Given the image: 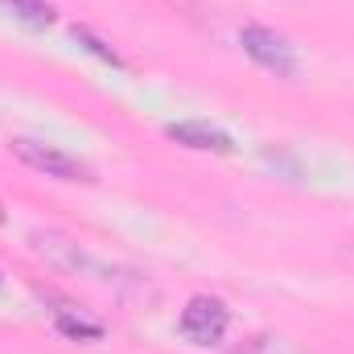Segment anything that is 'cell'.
Returning <instances> with one entry per match:
<instances>
[{
  "mask_svg": "<svg viewBox=\"0 0 354 354\" xmlns=\"http://www.w3.org/2000/svg\"><path fill=\"white\" fill-rule=\"evenodd\" d=\"M33 252L46 256L50 264L62 268V272H75V276H91V280H103V284H115V280H120L115 268L99 264L95 256H87L79 243H71V239L58 235V231H33Z\"/></svg>",
  "mask_w": 354,
  "mask_h": 354,
  "instance_id": "1",
  "label": "cell"
},
{
  "mask_svg": "<svg viewBox=\"0 0 354 354\" xmlns=\"http://www.w3.org/2000/svg\"><path fill=\"white\" fill-rule=\"evenodd\" d=\"M8 153H12L17 161H25L29 169L46 174V177H58V181H91L87 165H83L79 157H71V153L54 149V145L29 140V136H17V140H8Z\"/></svg>",
  "mask_w": 354,
  "mask_h": 354,
  "instance_id": "2",
  "label": "cell"
},
{
  "mask_svg": "<svg viewBox=\"0 0 354 354\" xmlns=\"http://www.w3.org/2000/svg\"><path fill=\"white\" fill-rule=\"evenodd\" d=\"M227 305L218 301V297H189L185 301V309H181V334L194 342V346H214V342H223V334H227Z\"/></svg>",
  "mask_w": 354,
  "mask_h": 354,
  "instance_id": "3",
  "label": "cell"
},
{
  "mask_svg": "<svg viewBox=\"0 0 354 354\" xmlns=\"http://www.w3.org/2000/svg\"><path fill=\"white\" fill-rule=\"evenodd\" d=\"M239 41H243V50H248V58L260 62L264 71L280 75V79H297V54H292V46H288L280 33H272L264 25H243Z\"/></svg>",
  "mask_w": 354,
  "mask_h": 354,
  "instance_id": "4",
  "label": "cell"
},
{
  "mask_svg": "<svg viewBox=\"0 0 354 354\" xmlns=\"http://www.w3.org/2000/svg\"><path fill=\"white\" fill-rule=\"evenodd\" d=\"M165 136L177 140V145H185V149H198V153H218V157H227L235 145H231V136L223 132V128H214V124H202V120H181V124H169L165 128Z\"/></svg>",
  "mask_w": 354,
  "mask_h": 354,
  "instance_id": "5",
  "label": "cell"
},
{
  "mask_svg": "<svg viewBox=\"0 0 354 354\" xmlns=\"http://www.w3.org/2000/svg\"><path fill=\"white\" fill-rule=\"evenodd\" d=\"M0 8H4V12H12V17H17V21H25V25H33V29L54 25V8H50L46 0H0Z\"/></svg>",
  "mask_w": 354,
  "mask_h": 354,
  "instance_id": "6",
  "label": "cell"
},
{
  "mask_svg": "<svg viewBox=\"0 0 354 354\" xmlns=\"http://www.w3.org/2000/svg\"><path fill=\"white\" fill-rule=\"evenodd\" d=\"M71 33H75V41H79V46H87V50L95 54V58H103L107 66H120V71H124V58H120V54H115V50H111V46L103 41V37H95V33H91L87 25H75Z\"/></svg>",
  "mask_w": 354,
  "mask_h": 354,
  "instance_id": "7",
  "label": "cell"
},
{
  "mask_svg": "<svg viewBox=\"0 0 354 354\" xmlns=\"http://www.w3.org/2000/svg\"><path fill=\"white\" fill-rule=\"evenodd\" d=\"M58 330L66 334V338H103V330L99 326H91V322H75V317H58Z\"/></svg>",
  "mask_w": 354,
  "mask_h": 354,
  "instance_id": "8",
  "label": "cell"
}]
</instances>
